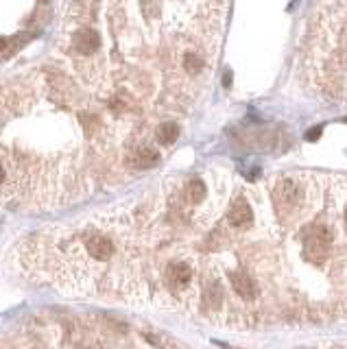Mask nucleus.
Returning <instances> with one entry per match:
<instances>
[{
	"mask_svg": "<svg viewBox=\"0 0 347 349\" xmlns=\"http://www.w3.org/2000/svg\"><path fill=\"white\" fill-rule=\"evenodd\" d=\"M297 199H299V188L295 181H290V179H284V181H280V186H277V192H275V203L277 207L282 209H293L295 205H297Z\"/></svg>",
	"mask_w": 347,
	"mask_h": 349,
	"instance_id": "1",
	"label": "nucleus"
},
{
	"mask_svg": "<svg viewBox=\"0 0 347 349\" xmlns=\"http://www.w3.org/2000/svg\"><path fill=\"white\" fill-rule=\"evenodd\" d=\"M85 249H88L94 257H98V260H107V257L114 253V242L103 234H92L88 238V242H85Z\"/></svg>",
	"mask_w": 347,
	"mask_h": 349,
	"instance_id": "2",
	"label": "nucleus"
},
{
	"mask_svg": "<svg viewBox=\"0 0 347 349\" xmlns=\"http://www.w3.org/2000/svg\"><path fill=\"white\" fill-rule=\"evenodd\" d=\"M229 277H232L234 290H236L238 295L242 297V299H247V301L255 299L258 290H255V284H253V279H251L249 275H245V273H232Z\"/></svg>",
	"mask_w": 347,
	"mask_h": 349,
	"instance_id": "3",
	"label": "nucleus"
},
{
	"mask_svg": "<svg viewBox=\"0 0 347 349\" xmlns=\"http://www.w3.org/2000/svg\"><path fill=\"white\" fill-rule=\"evenodd\" d=\"M251 218H253V214H251V207L245 199H238L232 205V209H229V222L234 227H247L251 222Z\"/></svg>",
	"mask_w": 347,
	"mask_h": 349,
	"instance_id": "4",
	"label": "nucleus"
},
{
	"mask_svg": "<svg viewBox=\"0 0 347 349\" xmlns=\"http://www.w3.org/2000/svg\"><path fill=\"white\" fill-rule=\"evenodd\" d=\"M98 44H101V39H98V35L94 33V31H79V33L75 35V46H77V50L83 52V55L96 52Z\"/></svg>",
	"mask_w": 347,
	"mask_h": 349,
	"instance_id": "5",
	"label": "nucleus"
},
{
	"mask_svg": "<svg viewBox=\"0 0 347 349\" xmlns=\"http://www.w3.org/2000/svg\"><path fill=\"white\" fill-rule=\"evenodd\" d=\"M158 161H159V153L151 146H140L131 157V164L136 166V168H151V166H155Z\"/></svg>",
	"mask_w": 347,
	"mask_h": 349,
	"instance_id": "6",
	"label": "nucleus"
},
{
	"mask_svg": "<svg viewBox=\"0 0 347 349\" xmlns=\"http://www.w3.org/2000/svg\"><path fill=\"white\" fill-rule=\"evenodd\" d=\"M155 138H158L159 144H175L177 138H179V127L175 125V122H162V125L158 127V131H155Z\"/></svg>",
	"mask_w": 347,
	"mask_h": 349,
	"instance_id": "7",
	"label": "nucleus"
},
{
	"mask_svg": "<svg viewBox=\"0 0 347 349\" xmlns=\"http://www.w3.org/2000/svg\"><path fill=\"white\" fill-rule=\"evenodd\" d=\"M190 275H192V270H190L188 264H173L171 270H168V279H171L175 286H184V284H188Z\"/></svg>",
	"mask_w": 347,
	"mask_h": 349,
	"instance_id": "8",
	"label": "nucleus"
},
{
	"mask_svg": "<svg viewBox=\"0 0 347 349\" xmlns=\"http://www.w3.org/2000/svg\"><path fill=\"white\" fill-rule=\"evenodd\" d=\"M203 65H205V61H203V57L197 55V52H186V55H184V68L188 70L190 74L201 72Z\"/></svg>",
	"mask_w": 347,
	"mask_h": 349,
	"instance_id": "9",
	"label": "nucleus"
},
{
	"mask_svg": "<svg viewBox=\"0 0 347 349\" xmlns=\"http://www.w3.org/2000/svg\"><path fill=\"white\" fill-rule=\"evenodd\" d=\"M188 196H190V201H201L203 196H205V183L201 181V179H192V181L188 183Z\"/></svg>",
	"mask_w": 347,
	"mask_h": 349,
	"instance_id": "10",
	"label": "nucleus"
},
{
	"mask_svg": "<svg viewBox=\"0 0 347 349\" xmlns=\"http://www.w3.org/2000/svg\"><path fill=\"white\" fill-rule=\"evenodd\" d=\"M319 135H321V129L316 127V129H310V131H308V133H306V140H316Z\"/></svg>",
	"mask_w": 347,
	"mask_h": 349,
	"instance_id": "11",
	"label": "nucleus"
},
{
	"mask_svg": "<svg viewBox=\"0 0 347 349\" xmlns=\"http://www.w3.org/2000/svg\"><path fill=\"white\" fill-rule=\"evenodd\" d=\"M5 179V170H2V166H0V181Z\"/></svg>",
	"mask_w": 347,
	"mask_h": 349,
	"instance_id": "12",
	"label": "nucleus"
},
{
	"mask_svg": "<svg viewBox=\"0 0 347 349\" xmlns=\"http://www.w3.org/2000/svg\"><path fill=\"white\" fill-rule=\"evenodd\" d=\"M2 48H5V39L0 37V50H2Z\"/></svg>",
	"mask_w": 347,
	"mask_h": 349,
	"instance_id": "13",
	"label": "nucleus"
}]
</instances>
